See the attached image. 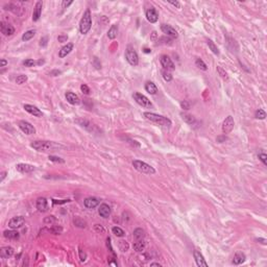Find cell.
Returning <instances> with one entry per match:
<instances>
[{
  "label": "cell",
  "instance_id": "obj_54",
  "mask_svg": "<svg viewBox=\"0 0 267 267\" xmlns=\"http://www.w3.org/2000/svg\"><path fill=\"white\" fill-rule=\"evenodd\" d=\"M52 200H53V204H65V202H70L69 199H63V200H55V199H52Z\"/></svg>",
  "mask_w": 267,
  "mask_h": 267
},
{
  "label": "cell",
  "instance_id": "obj_14",
  "mask_svg": "<svg viewBox=\"0 0 267 267\" xmlns=\"http://www.w3.org/2000/svg\"><path fill=\"white\" fill-rule=\"evenodd\" d=\"M161 31L165 33L166 36L171 38H178V31L172 27L171 25H168V24H162L161 25Z\"/></svg>",
  "mask_w": 267,
  "mask_h": 267
},
{
  "label": "cell",
  "instance_id": "obj_3",
  "mask_svg": "<svg viewBox=\"0 0 267 267\" xmlns=\"http://www.w3.org/2000/svg\"><path fill=\"white\" fill-rule=\"evenodd\" d=\"M92 27V16H91V12L90 9H86V12L84 13L83 18L81 20V23H79V31L83 35H87L90 31Z\"/></svg>",
  "mask_w": 267,
  "mask_h": 267
},
{
  "label": "cell",
  "instance_id": "obj_24",
  "mask_svg": "<svg viewBox=\"0 0 267 267\" xmlns=\"http://www.w3.org/2000/svg\"><path fill=\"white\" fill-rule=\"evenodd\" d=\"M245 259H246V257L243 252H237L236 254H235L234 258H233V263H234L235 265H240V264H242V263L245 262Z\"/></svg>",
  "mask_w": 267,
  "mask_h": 267
},
{
  "label": "cell",
  "instance_id": "obj_5",
  "mask_svg": "<svg viewBox=\"0 0 267 267\" xmlns=\"http://www.w3.org/2000/svg\"><path fill=\"white\" fill-rule=\"evenodd\" d=\"M125 60L130 66H137L139 64V57L136 50L132 47L128 46L125 50Z\"/></svg>",
  "mask_w": 267,
  "mask_h": 267
},
{
  "label": "cell",
  "instance_id": "obj_50",
  "mask_svg": "<svg viewBox=\"0 0 267 267\" xmlns=\"http://www.w3.org/2000/svg\"><path fill=\"white\" fill-rule=\"evenodd\" d=\"M94 228H95L96 232L100 233V234H103V233H104V228H103V226H100V224H95V226H94Z\"/></svg>",
  "mask_w": 267,
  "mask_h": 267
},
{
  "label": "cell",
  "instance_id": "obj_39",
  "mask_svg": "<svg viewBox=\"0 0 267 267\" xmlns=\"http://www.w3.org/2000/svg\"><path fill=\"white\" fill-rule=\"evenodd\" d=\"M128 243L126 241H124V240H120L119 241V248L121 252H127L128 250Z\"/></svg>",
  "mask_w": 267,
  "mask_h": 267
},
{
  "label": "cell",
  "instance_id": "obj_57",
  "mask_svg": "<svg viewBox=\"0 0 267 267\" xmlns=\"http://www.w3.org/2000/svg\"><path fill=\"white\" fill-rule=\"evenodd\" d=\"M0 64H1V65H0V67H5V66L7 65V60H4V59H2L1 60V61H0Z\"/></svg>",
  "mask_w": 267,
  "mask_h": 267
},
{
  "label": "cell",
  "instance_id": "obj_33",
  "mask_svg": "<svg viewBox=\"0 0 267 267\" xmlns=\"http://www.w3.org/2000/svg\"><path fill=\"white\" fill-rule=\"evenodd\" d=\"M195 65H196V67H198L200 70H204V71H207V70H208V66H207V64L204 63L202 59H196Z\"/></svg>",
  "mask_w": 267,
  "mask_h": 267
},
{
  "label": "cell",
  "instance_id": "obj_48",
  "mask_svg": "<svg viewBox=\"0 0 267 267\" xmlns=\"http://www.w3.org/2000/svg\"><path fill=\"white\" fill-rule=\"evenodd\" d=\"M68 40V36L67 35H64V33H62V35H60L59 37H57V41L60 42V43H64V42H67Z\"/></svg>",
  "mask_w": 267,
  "mask_h": 267
},
{
  "label": "cell",
  "instance_id": "obj_22",
  "mask_svg": "<svg viewBox=\"0 0 267 267\" xmlns=\"http://www.w3.org/2000/svg\"><path fill=\"white\" fill-rule=\"evenodd\" d=\"M72 49H73V44H72V43H68L67 45L63 46V47L61 48V50L59 51V57H61V59H63V57H67V55H69L70 52L72 51Z\"/></svg>",
  "mask_w": 267,
  "mask_h": 267
},
{
  "label": "cell",
  "instance_id": "obj_27",
  "mask_svg": "<svg viewBox=\"0 0 267 267\" xmlns=\"http://www.w3.org/2000/svg\"><path fill=\"white\" fill-rule=\"evenodd\" d=\"M3 236H4L5 238H7V239H14V240H17V239H19L20 235H19V233H18L17 231H15V230L12 228L11 231H4V232H3Z\"/></svg>",
  "mask_w": 267,
  "mask_h": 267
},
{
  "label": "cell",
  "instance_id": "obj_61",
  "mask_svg": "<svg viewBox=\"0 0 267 267\" xmlns=\"http://www.w3.org/2000/svg\"><path fill=\"white\" fill-rule=\"evenodd\" d=\"M150 266H159V267H161L162 265L160 264V263H151V264H150Z\"/></svg>",
  "mask_w": 267,
  "mask_h": 267
},
{
  "label": "cell",
  "instance_id": "obj_11",
  "mask_svg": "<svg viewBox=\"0 0 267 267\" xmlns=\"http://www.w3.org/2000/svg\"><path fill=\"white\" fill-rule=\"evenodd\" d=\"M24 110H25L27 113H29L31 115H33L35 117H42L43 116V113L40 109H38L36 105H33V104H24L23 105Z\"/></svg>",
  "mask_w": 267,
  "mask_h": 267
},
{
  "label": "cell",
  "instance_id": "obj_59",
  "mask_svg": "<svg viewBox=\"0 0 267 267\" xmlns=\"http://www.w3.org/2000/svg\"><path fill=\"white\" fill-rule=\"evenodd\" d=\"M7 174V171H2V172H1V178H0V180H1V182H2V180L5 178Z\"/></svg>",
  "mask_w": 267,
  "mask_h": 267
},
{
  "label": "cell",
  "instance_id": "obj_36",
  "mask_svg": "<svg viewBox=\"0 0 267 267\" xmlns=\"http://www.w3.org/2000/svg\"><path fill=\"white\" fill-rule=\"evenodd\" d=\"M112 232H113V234L117 237H123L124 235H125L124 231L122 230L121 228H119V226H114V228H112Z\"/></svg>",
  "mask_w": 267,
  "mask_h": 267
},
{
  "label": "cell",
  "instance_id": "obj_43",
  "mask_svg": "<svg viewBox=\"0 0 267 267\" xmlns=\"http://www.w3.org/2000/svg\"><path fill=\"white\" fill-rule=\"evenodd\" d=\"M49 232H51L52 234H55V235H60L62 232H63V228H62L61 226H53L51 230H49Z\"/></svg>",
  "mask_w": 267,
  "mask_h": 267
},
{
  "label": "cell",
  "instance_id": "obj_18",
  "mask_svg": "<svg viewBox=\"0 0 267 267\" xmlns=\"http://www.w3.org/2000/svg\"><path fill=\"white\" fill-rule=\"evenodd\" d=\"M42 7H43V2L42 1H38L35 5V9H33V21L37 22L39 21L40 17H41L42 14Z\"/></svg>",
  "mask_w": 267,
  "mask_h": 267
},
{
  "label": "cell",
  "instance_id": "obj_31",
  "mask_svg": "<svg viewBox=\"0 0 267 267\" xmlns=\"http://www.w3.org/2000/svg\"><path fill=\"white\" fill-rule=\"evenodd\" d=\"M35 35H36V31H33V29L25 31V33H23V36H22V41H24V42L29 41V40L33 39V38L35 37Z\"/></svg>",
  "mask_w": 267,
  "mask_h": 267
},
{
  "label": "cell",
  "instance_id": "obj_2",
  "mask_svg": "<svg viewBox=\"0 0 267 267\" xmlns=\"http://www.w3.org/2000/svg\"><path fill=\"white\" fill-rule=\"evenodd\" d=\"M144 117L147 120H149L150 122H154V123H156L159 125L162 126H166V127H170L172 125V122L169 118L165 117V116L159 115V114H154V113H150V112H145L143 114Z\"/></svg>",
  "mask_w": 267,
  "mask_h": 267
},
{
  "label": "cell",
  "instance_id": "obj_12",
  "mask_svg": "<svg viewBox=\"0 0 267 267\" xmlns=\"http://www.w3.org/2000/svg\"><path fill=\"white\" fill-rule=\"evenodd\" d=\"M145 17L150 23H156L159 19V14L154 7H149V9L145 12Z\"/></svg>",
  "mask_w": 267,
  "mask_h": 267
},
{
  "label": "cell",
  "instance_id": "obj_62",
  "mask_svg": "<svg viewBox=\"0 0 267 267\" xmlns=\"http://www.w3.org/2000/svg\"><path fill=\"white\" fill-rule=\"evenodd\" d=\"M144 52H145V53H150V52H151V50L148 49V48H144Z\"/></svg>",
  "mask_w": 267,
  "mask_h": 267
},
{
  "label": "cell",
  "instance_id": "obj_28",
  "mask_svg": "<svg viewBox=\"0 0 267 267\" xmlns=\"http://www.w3.org/2000/svg\"><path fill=\"white\" fill-rule=\"evenodd\" d=\"M118 35V25L117 24H114V25L111 26V28L108 31V38L111 40H114Z\"/></svg>",
  "mask_w": 267,
  "mask_h": 267
},
{
  "label": "cell",
  "instance_id": "obj_7",
  "mask_svg": "<svg viewBox=\"0 0 267 267\" xmlns=\"http://www.w3.org/2000/svg\"><path fill=\"white\" fill-rule=\"evenodd\" d=\"M18 126L19 128L26 135H33L36 134V128L35 126L31 123H29L28 121H25V120H20L18 122Z\"/></svg>",
  "mask_w": 267,
  "mask_h": 267
},
{
  "label": "cell",
  "instance_id": "obj_42",
  "mask_svg": "<svg viewBox=\"0 0 267 267\" xmlns=\"http://www.w3.org/2000/svg\"><path fill=\"white\" fill-rule=\"evenodd\" d=\"M23 65L25 66V67H33V66L36 65V62L31 59H27V60H25V61H23Z\"/></svg>",
  "mask_w": 267,
  "mask_h": 267
},
{
  "label": "cell",
  "instance_id": "obj_56",
  "mask_svg": "<svg viewBox=\"0 0 267 267\" xmlns=\"http://www.w3.org/2000/svg\"><path fill=\"white\" fill-rule=\"evenodd\" d=\"M168 2H169L170 4H172V5H174V7H176L178 9H180V3L178 2V1H168Z\"/></svg>",
  "mask_w": 267,
  "mask_h": 267
},
{
  "label": "cell",
  "instance_id": "obj_13",
  "mask_svg": "<svg viewBox=\"0 0 267 267\" xmlns=\"http://www.w3.org/2000/svg\"><path fill=\"white\" fill-rule=\"evenodd\" d=\"M16 169L17 171L21 172V173H29L36 170V167L31 164H25V163H20L16 165Z\"/></svg>",
  "mask_w": 267,
  "mask_h": 267
},
{
  "label": "cell",
  "instance_id": "obj_1",
  "mask_svg": "<svg viewBox=\"0 0 267 267\" xmlns=\"http://www.w3.org/2000/svg\"><path fill=\"white\" fill-rule=\"evenodd\" d=\"M31 146L33 148V149L38 150V151H42V152H48V151H52V150L60 149V148H65V146L62 145V144L57 143V142L41 141V140L33 141V143L31 144Z\"/></svg>",
  "mask_w": 267,
  "mask_h": 267
},
{
  "label": "cell",
  "instance_id": "obj_29",
  "mask_svg": "<svg viewBox=\"0 0 267 267\" xmlns=\"http://www.w3.org/2000/svg\"><path fill=\"white\" fill-rule=\"evenodd\" d=\"M145 242L143 241V240H137V241L135 242V243L132 244V247H134V250H136V252H143L144 250H145Z\"/></svg>",
  "mask_w": 267,
  "mask_h": 267
},
{
  "label": "cell",
  "instance_id": "obj_46",
  "mask_svg": "<svg viewBox=\"0 0 267 267\" xmlns=\"http://www.w3.org/2000/svg\"><path fill=\"white\" fill-rule=\"evenodd\" d=\"M48 44V37H43L40 40V46L41 47H46Z\"/></svg>",
  "mask_w": 267,
  "mask_h": 267
},
{
  "label": "cell",
  "instance_id": "obj_34",
  "mask_svg": "<svg viewBox=\"0 0 267 267\" xmlns=\"http://www.w3.org/2000/svg\"><path fill=\"white\" fill-rule=\"evenodd\" d=\"M217 72H218V74L220 75V77H221L223 81H228V73H226V70H224L223 68L220 67V66H217Z\"/></svg>",
  "mask_w": 267,
  "mask_h": 267
},
{
  "label": "cell",
  "instance_id": "obj_21",
  "mask_svg": "<svg viewBox=\"0 0 267 267\" xmlns=\"http://www.w3.org/2000/svg\"><path fill=\"white\" fill-rule=\"evenodd\" d=\"M65 96H66L67 101L69 102V103L73 104V105H77V104L81 103V99H79V97H78L75 93H73V92H67Z\"/></svg>",
  "mask_w": 267,
  "mask_h": 267
},
{
  "label": "cell",
  "instance_id": "obj_35",
  "mask_svg": "<svg viewBox=\"0 0 267 267\" xmlns=\"http://www.w3.org/2000/svg\"><path fill=\"white\" fill-rule=\"evenodd\" d=\"M162 76H163L164 81H167V83H169V81H172V74L170 73V71H168V70H165V69L162 70Z\"/></svg>",
  "mask_w": 267,
  "mask_h": 267
},
{
  "label": "cell",
  "instance_id": "obj_60",
  "mask_svg": "<svg viewBox=\"0 0 267 267\" xmlns=\"http://www.w3.org/2000/svg\"><path fill=\"white\" fill-rule=\"evenodd\" d=\"M224 139H226V136H224V137H218L217 138V141L219 142V143H222V142H223V140Z\"/></svg>",
  "mask_w": 267,
  "mask_h": 267
},
{
  "label": "cell",
  "instance_id": "obj_26",
  "mask_svg": "<svg viewBox=\"0 0 267 267\" xmlns=\"http://www.w3.org/2000/svg\"><path fill=\"white\" fill-rule=\"evenodd\" d=\"M145 90L146 92L150 94V95H156L158 93V87L156 86V84H154L152 81H147L145 84Z\"/></svg>",
  "mask_w": 267,
  "mask_h": 267
},
{
  "label": "cell",
  "instance_id": "obj_19",
  "mask_svg": "<svg viewBox=\"0 0 267 267\" xmlns=\"http://www.w3.org/2000/svg\"><path fill=\"white\" fill-rule=\"evenodd\" d=\"M36 206H37V209L40 211V212H47L48 211V202H47V199H46L45 197H39L37 199V204H36Z\"/></svg>",
  "mask_w": 267,
  "mask_h": 267
},
{
  "label": "cell",
  "instance_id": "obj_37",
  "mask_svg": "<svg viewBox=\"0 0 267 267\" xmlns=\"http://www.w3.org/2000/svg\"><path fill=\"white\" fill-rule=\"evenodd\" d=\"M255 117L257 118V119H260V120H263L266 118V113H265L264 110L262 109H259L256 111V113H255Z\"/></svg>",
  "mask_w": 267,
  "mask_h": 267
},
{
  "label": "cell",
  "instance_id": "obj_17",
  "mask_svg": "<svg viewBox=\"0 0 267 267\" xmlns=\"http://www.w3.org/2000/svg\"><path fill=\"white\" fill-rule=\"evenodd\" d=\"M0 29H1V33L4 36H12L13 33H15V28L14 26L11 25V24H7L4 22H1L0 23Z\"/></svg>",
  "mask_w": 267,
  "mask_h": 267
},
{
  "label": "cell",
  "instance_id": "obj_20",
  "mask_svg": "<svg viewBox=\"0 0 267 267\" xmlns=\"http://www.w3.org/2000/svg\"><path fill=\"white\" fill-rule=\"evenodd\" d=\"M99 204V199L96 197H87L84 200V206L87 209H95Z\"/></svg>",
  "mask_w": 267,
  "mask_h": 267
},
{
  "label": "cell",
  "instance_id": "obj_16",
  "mask_svg": "<svg viewBox=\"0 0 267 267\" xmlns=\"http://www.w3.org/2000/svg\"><path fill=\"white\" fill-rule=\"evenodd\" d=\"M98 214L102 218H109L111 215V207L108 204H101L98 209Z\"/></svg>",
  "mask_w": 267,
  "mask_h": 267
},
{
  "label": "cell",
  "instance_id": "obj_49",
  "mask_svg": "<svg viewBox=\"0 0 267 267\" xmlns=\"http://www.w3.org/2000/svg\"><path fill=\"white\" fill-rule=\"evenodd\" d=\"M79 259H81V262H85L87 260V254L81 250H79Z\"/></svg>",
  "mask_w": 267,
  "mask_h": 267
},
{
  "label": "cell",
  "instance_id": "obj_53",
  "mask_svg": "<svg viewBox=\"0 0 267 267\" xmlns=\"http://www.w3.org/2000/svg\"><path fill=\"white\" fill-rule=\"evenodd\" d=\"M72 3H73V1H63V2H62V7H63V9H66V7H68L70 4H72Z\"/></svg>",
  "mask_w": 267,
  "mask_h": 267
},
{
  "label": "cell",
  "instance_id": "obj_32",
  "mask_svg": "<svg viewBox=\"0 0 267 267\" xmlns=\"http://www.w3.org/2000/svg\"><path fill=\"white\" fill-rule=\"evenodd\" d=\"M207 44H208L209 48H210V49L212 50V52H213V53H214V55H219V50H218L217 46L215 45V43H214V42H213L212 40H208V41H207Z\"/></svg>",
  "mask_w": 267,
  "mask_h": 267
},
{
  "label": "cell",
  "instance_id": "obj_15",
  "mask_svg": "<svg viewBox=\"0 0 267 267\" xmlns=\"http://www.w3.org/2000/svg\"><path fill=\"white\" fill-rule=\"evenodd\" d=\"M193 257L194 259H195V262L196 264H197V266L199 267H208V263L206 262V260H204V256H202V254L199 252V250H195L193 252Z\"/></svg>",
  "mask_w": 267,
  "mask_h": 267
},
{
  "label": "cell",
  "instance_id": "obj_44",
  "mask_svg": "<svg viewBox=\"0 0 267 267\" xmlns=\"http://www.w3.org/2000/svg\"><path fill=\"white\" fill-rule=\"evenodd\" d=\"M259 160H260L261 162H262L263 164H264L265 166L267 165V156L266 154H259Z\"/></svg>",
  "mask_w": 267,
  "mask_h": 267
},
{
  "label": "cell",
  "instance_id": "obj_10",
  "mask_svg": "<svg viewBox=\"0 0 267 267\" xmlns=\"http://www.w3.org/2000/svg\"><path fill=\"white\" fill-rule=\"evenodd\" d=\"M25 223V219L23 216H16L12 219L9 220V228H13V230H17L20 228L23 224Z\"/></svg>",
  "mask_w": 267,
  "mask_h": 267
},
{
  "label": "cell",
  "instance_id": "obj_51",
  "mask_svg": "<svg viewBox=\"0 0 267 267\" xmlns=\"http://www.w3.org/2000/svg\"><path fill=\"white\" fill-rule=\"evenodd\" d=\"M93 65L95 66V68H96V69H100V68H101V63H100V62L98 61V59H97V57H94Z\"/></svg>",
  "mask_w": 267,
  "mask_h": 267
},
{
  "label": "cell",
  "instance_id": "obj_23",
  "mask_svg": "<svg viewBox=\"0 0 267 267\" xmlns=\"http://www.w3.org/2000/svg\"><path fill=\"white\" fill-rule=\"evenodd\" d=\"M14 255V248L11 246H3L0 250V257L2 259H7Z\"/></svg>",
  "mask_w": 267,
  "mask_h": 267
},
{
  "label": "cell",
  "instance_id": "obj_38",
  "mask_svg": "<svg viewBox=\"0 0 267 267\" xmlns=\"http://www.w3.org/2000/svg\"><path fill=\"white\" fill-rule=\"evenodd\" d=\"M25 81H27V75H24V74L18 75L17 78H16V84H17V85L25 84Z\"/></svg>",
  "mask_w": 267,
  "mask_h": 267
},
{
  "label": "cell",
  "instance_id": "obj_52",
  "mask_svg": "<svg viewBox=\"0 0 267 267\" xmlns=\"http://www.w3.org/2000/svg\"><path fill=\"white\" fill-rule=\"evenodd\" d=\"M180 105H182V108L184 110H189L190 109V103L187 100H184V101L180 103Z\"/></svg>",
  "mask_w": 267,
  "mask_h": 267
},
{
  "label": "cell",
  "instance_id": "obj_41",
  "mask_svg": "<svg viewBox=\"0 0 267 267\" xmlns=\"http://www.w3.org/2000/svg\"><path fill=\"white\" fill-rule=\"evenodd\" d=\"M74 224H75L76 226H78V228H86V221H84V220H81V218H75L74 219Z\"/></svg>",
  "mask_w": 267,
  "mask_h": 267
},
{
  "label": "cell",
  "instance_id": "obj_47",
  "mask_svg": "<svg viewBox=\"0 0 267 267\" xmlns=\"http://www.w3.org/2000/svg\"><path fill=\"white\" fill-rule=\"evenodd\" d=\"M81 92H83V93L85 94V95H88V94L90 93V89H89V87H88L87 85H85V84H83V85L81 86Z\"/></svg>",
  "mask_w": 267,
  "mask_h": 267
},
{
  "label": "cell",
  "instance_id": "obj_45",
  "mask_svg": "<svg viewBox=\"0 0 267 267\" xmlns=\"http://www.w3.org/2000/svg\"><path fill=\"white\" fill-rule=\"evenodd\" d=\"M55 221H57V219H55V216H48V217L44 218V222L45 223H53Z\"/></svg>",
  "mask_w": 267,
  "mask_h": 267
},
{
  "label": "cell",
  "instance_id": "obj_30",
  "mask_svg": "<svg viewBox=\"0 0 267 267\" xmlns=\"http://www.w3.org/2000/svg\"><path fill=\"white\" fill-rule=\"evenodd\" d=\"M144 237H145V232H144L143 228H138L134 231V238H135L136 240H143Z\"/></svg>",
  "mask_w": 267,
  "mask_h": 267
},
{
  "label": "cell",
  "instance_id": "obj_6",
  "mask_svg": "<svg viewBox=\"0 0 267 267\" xmlns=\"http://www.w3.org/2000/svg\"><path fill=\"white\" fill-rule=\"evenodd\" d=\"M132 97H134V99L136 100V102H137L138 104H140V105L143 106V108H150V106L152 105L151 101H150L145 95L139 93V92H135V93L132 94Z\"/></svg>",
  "mask_w": 267,
  "mask_h": 267
},
{
  "label": "cell",
  "instance_id": "obj_25",
  "mask_svg": "<svg viewBox=\"0 0 267 267\" xmlns=\"http://www.w3.org/2000/svg\"><path fill=\"white\" fill-rule=\"evenodd\" d=\"M180 117H182V119L184 120L186 123L190 124V125H195V123L197 121H196L195 117L192 115H190V114H187V113H180Z\"/></svg>",
  "mask_w": 267,
  "mask_h": 267
},
{
  "label": "cell",
  "instance_id": "obj_58",
  "mask_svg": "<svg viewBox=\"0 0 267 267\" xmlns=\"http://www.w3.org/2000/svg\"><path fill=\"white\" fill-rule=\"evenodd\" d=\"M257 241L260 242V243H262V244H264V245H266V243H267L266 239H264V238H259V239H257Z\"/></svg>",
  "mask_w": 267,
  "mask_h": 267
},
{
  "label": "cell",
  "instance_id": "obj_4",
  "mask_svg": "<svg viewBox=\"0 0 267 267\" xmlns=\"http://www.w3.org/2000/svg\"><path fill=\"white\" fill-rule=\"evenodd\" d=\"M132 166L135 167V169H137L138 171L142 172V173L150 174V175L156 173V169L152 166H150L149 164L145 163L143 161H140V160H134L132 161Z\"/></svg>",
  "mask_w": 267,
  "mask_h": 267
},
{
  "label": "cell",
  "instance_id": "obj_9",
  "mask_svg": "<svg viewBox=\"0 0 267 267\" xmlns=\"http://www.w3.org/2000/svg\"><path fill=\"white\" fill-rule=\"evenodd\" d=\"M235 125V121H234V118L232 116H228V117L224 119L223 123H222V132H223L224 135L226 134H230L231 132L233 130Z\"/></svg>",
  "mask_w": 267,
  "mask_h": 267
},
{
  "label": "cell",
  "instance_id": "obj_55",
  "mask_svg": "<svg viewBox=\"0 0 267 267\" xmlns=\"http://www.w3.org/2000/svg\"><path fill=\"white\" fill-rule=\"evenodd\" d=\"M61 73H62V71H60V70H53V71H51L49 74L51 76H57L59 74H61Z\"/></svg>",
  "mask_w": 267,
  "mask_h": 267
},
{
  "label": "cell",
  "instance_id": "obj_40",
  "mask_svg": "<svg viewBox=\"0 0 267 267\" xmlns=\"http://www.w3.org/2000/svg\"><path fill=\"white\" fill-rule=\"evenodd\" d=\"M49 161L51 162H55V163H65V160H63L62 158H59V156H49Z\"/></svg>",
  "mask_w": 267,
  "mask_h": 267
},
{
  "label": "cell",
  "instance_id": "obj_8",
  "mask_svg": "<svg viewBox=\"0 0 267 267\" xmlns=\"http://www.w3.org/2000/svg\"><path fill=\"white\" fill-rule=\"evenodd\" d=\"M160 63H161L163 69L168 70V71H172V70L175 69V65H174V63L172 62V60L166 55H161V57H160Z\"/></svg>",
  "mask_w": 267,
  "mask_h": 267
}]
</instances>
